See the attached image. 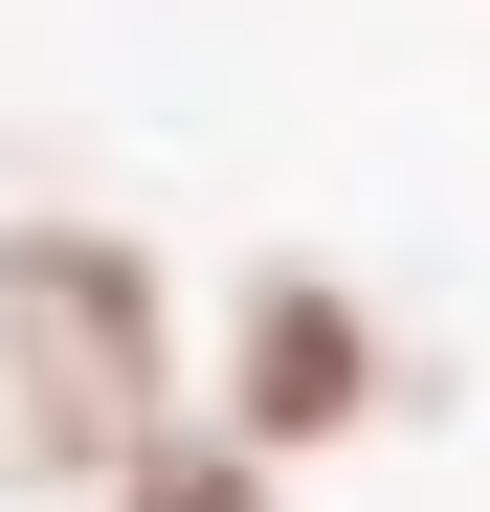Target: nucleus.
<instances>
[{
	"instance_id": "obj_1",
	"label": "nucleus",
	"mask_w": 490,
	"mask_h": 512,
	"mask_svg": "<svg viewBox=\"0 0 490 512\" xmlns=\"http://www.w3.org/2000/svg\"><path fill=\"white\" fill-rule=\"evenodd\" d=\"M134 446H179V290L90 201H0V468L112 490Z\"/></svg>"
},
{
	"instance_id": "obj_2",
	"label": "nucleus",
	"mask_w": 490,
	"mask_h": 512,
	"mask_svg": "<svg viewBox=\"0 0 490 512\" xmlns=\"http://www.w3.org/2000/svg\"><path fill=\"white\" fill-rule=\"evenodd\" d=\"M379 401H401V357H379V312L335 268H245V312H223V446L312 468V446H357Z\"/></svg>"
},
{
	"instance_id": "obj_3",
	"label": "nucleus",
	"mask_w": 490,
	"mask_h": 512,
	"mask_svg": "<svg viewBox=\"0 0 490 512\" xmlns=\"http://www.w3.org/2000/svg\"><path fill=\"white\" fill-rule=\"evenodd\" d=\"M112 512H290V490H268V446L179 423V446H134V468H112Z\"/></svg>"
}]
</instances>
